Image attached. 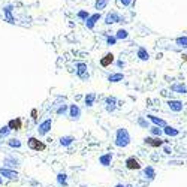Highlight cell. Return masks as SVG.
Wrapping results in <instances>:
<instances>
[{
	"label": "cell",
	"mask_w": 187,
	"mask_h": 187,
	"mask_svg": "<svg viewBox=\"0 0 187 187\" xmlns=\"http://www.w3.org/2000/svg\"><path fill=\"white\" fill-rule=\"evenodd\" d=\"M130 144V135L127 132V129H117L115 132V145L120 147V148H126L127 145Z\"/></svg>",
	"instance_id": "6da1fadb"
},
{
	"label": "cell",
	"mask_w": 187,
	"mask_h": 187,
	"mask_svg": "<svg viewBox=\"0 0 187 187\" xmlns=\"http://www.w3.org/2000/svg\"><path fill=\"white\" fill-rule=\"evenodd\" d=\"M51 126H52V120H51V118H46V120H43L42 123H39V126H37V133H39V136H45V135L51 130Z\"/></svg>",
	"instance_id": "7a4b0ae2"
},
{
	"label": "cell",
	"mask_w": 187,
	"mask_h": 187,
	"mask_svg": "<svg viewBox=\"0 0 187 187\" xmlns=\"http://www.w3.org/2000/svg\"><path fill=\"white\" fill-rule=\"evenodd\" d=\"M27 145L30 147L32 150H35V151H43V150L46 148V145L42 142V141H39L36 138H29V141H27Z\"/></svg>",
	"instance_id": "3957f363"
},
{
	"label": "cell",
	"mask_w": 187,
	"mask_h": 187,
	"mask_svg": "<svg viewBox=\"0 0 187 187\" xmlns=\"http://www.w3.org/2000/svg\"><path fill=\"white\" fill-rule=\"evenodd\" d=\"M76 75L79 76V79H82V81H88L90 75H88L87 65H85V63H78V65H76Z\"/></svg>",
	"instance_id": "277c9868"
},
{
	"label": "cell",
	"mask_w": 187,
	"mask_h": 187,
	"mask_svg": "<svg viewBox=\"0 0 187 187\" xmlns=\"http://www.w3.org/2000/svg\"><path fill=\"white\" fill-rule=\"evenodd\" d=\"M114 23H126V21L121 20V17H120L115 11H112V12H108V14H106V17H105V24H114Z\"/></svg>",
	"instance_id": "5b68a950"
},
{
	"label": "cell",
	"mask_w": 187,
	"mask_h": 187,
	"mask_svg": "<svg viewBox=\"0 0 187 187\" xmlns=\"http://www.w3.org/2000/svg\"><path fill=\"white\" fill-rule=\"evenodd\" d=\"M0 175L8 178V180H17L18 178V172L9 168H0Z\"/></svg>",
	"instance_id": "8992f818"
},
{
	"label": "cell",
	"mask_w": 187,
	"mask_h": 187,
	"mask_svg": "<svg viewBox=\"0 0 187 187\" xmlns=\"http://www.w3.org/2000/svg\"><path fill=\"white\" fill-rule=\"evenodd\" d=\"M126 168L130 169V171H139L142 166H141V163H139L138 159H135V157H129V159L126 160Z\"/></svg>",
	"instance_id": "52a82bcc"
},
{
	"label": "cell",
	"mask_w": 187,
	"mask_h": 187,
	"mask_svg": "<svg viewBox=\"0 0 187 187\" xmlns=\"http://www.w3.org/2000/svg\"><path fill=\"white\" fill-rule=\"evenodd\" d=\"M100 20V12H96V14H93V15H90L87 20H85V27L87 29H93L94 26H96V23Z\"/></svg>",
	"instance_id": "ba28073f"
},
{
	"label": "cell",
	"mask_w": 187,
	"mask_h": 187,
	"mask_svg": "<svg viewBox=\"0 0 187 187\" xmlns=\"http://www.w3.org/2000/svg\"><path fill=\"white\" fill-rule=\"evenodd\" d=\"M115 108H117V97H114V96L106 97V100H105V109L108 112H114Z\"/></svg>",
	"instance_id": "9c48e42d"
},
{
	"label": "cell",
	"mask_w": 187,
	"mask_h": 187,
	"mask_svg": "<svg viewBox=\"0 0 187 187\" xmlns=\"http://www.w3.org/2000/svg\"><path fill=\"white\" fill-rule=\"evenodd\" d=\"M144 142H145L147 145H150V147H154V148L163 145V141L160 139V136H156V138H145Z\"/></svg>",
	"instance_id": "30bf717a"
},
{
	"label": "cell",
	"mask_w": 187,
	"mask_h": 187,
	"mask_svg": "<svg viewBox=\"0 0 187 187\" xmlns=\"http://www.w3.org/2000/svg\"><path fill=\"white\" fill-rule=\"evenodd\" d=\"M168 106H169L171 111H174V112L183 111V102L181 100H168Z\"/></svg>",
	"instance_id": "8fae6325"
},
{
	"label": "cell",
	"mask_w": 187,
	"mask_h": 187,
	"mask_svg": "<svg viewBox=\"0 0 187 187\" xmlns=\"http://www.w3.org/2000/svg\"><path fill=\"white\" fill-rule=\"evenodd\" d=\"M69 117H71V120H79L81 109H79L78 105H71L69 106Z\"/></svg>",
	"instance_id": "7c38bea8"
},
{
	"label": "cell",
	"mask_w": 187,
	"mask_h": 187,
	"mask_svg": "<svg viewBox=\"0 0 187 187\" xmlns=\"http://www.w3.org/2000/svg\"><path fill=\"white\" fill-rule=\"evenodd\" d=\"M3 14H5V18H6L8 23H11V24L15 23V20H14V17H12V6H11V5H8V6L3 8Z\"/></svg>",
	"instance_id": "4fadbf2b"
},
{
	"label": "cell",
	"mask_w": 187,
	"mask_h": 187,
	"mask_svg": "<svg viewBox=\"0 0 187 187\" xmlns=\"http://www.w3.org/2000/svg\"><path fill=\"white\" fill-rule=\"evenodd\" d=\"M171 90L174 91V93H181V94H184L187 93V87L183 84V82H177V84H172L171 85Z\"/></svg>",
	"instance_id": "5bb4252c"
},
{
	"label": "cell",
	"mask_w": 187,
	"mask_h": 187,
	"mask_svg": "<svg viewBox=\"0 0 187 187\" xmlns=\"http://www.w3.org/2000/svg\"><path fill=\"white\" fill-rule=\"evenodd\" d=\"M163 133L172 138V136H178V135H180V130L175 129V127H172V126H168V124H166V126L163 127Z\"/></svg>",
	"instance_id": "9a60e30c"
},
{
	"label": "cell",
	"mask_w": 187,
	"mask_h": 187,
	"mask_svg": "<svg viewBox=\"0 0 187 187\" xmlns=\"http://www.w3.org/2000/svg\"><path fill=\"white\" fill-rule=\"evenodd\" d=\"M111 160H112V154L111 153H106V154H102L99 157V163L102 166H109L111 165Z\"/></svg>",
	"instance_id": "2e32d148"
},
{
	"label": "cell",
	"mask_w": 187,
	"mask_h": 187,
	"mask_svg": "<svg viewBox=\"0 0 187 187\" xmlns=\"http://www.w3.org/2000/svg\"><path fill=\"white\" fill-rule=\"evenodd\" d=\"M94 100H96V93H87L85 97H84V103L88 108H91L94 105Z\"/></svg>",
	"instance_id": "e0dca14e"
},
{
	"label": "cell",
	"mask_w": 187,
	"mask_h": 187,
	"mask_svg": "<svg viewBox=\"0 0 187 187\" xmlns=\"http://www.w3.org/2000/svg\"><path fill=\"white\" fill-rule=\"evenodd\" d=\"M147 117H148L150 121H153L156 126H160V127H165V126H166V121H165V120H162V118H159V117L153 115V114H148Z\"/></svg>",
	"instance_id": "ac0fdd59"
},
{
	"label": "cell",
	"mask_w": 187,
	"mask_h": 187,
	"mask_svg": "<svg viewBox=\"0 0 187 187\" xmlns=\"http://www.w3.org/2000/svg\"><path fill=\"white\" fill-rule=\"evenodd\" d=\"M138 57H139V60H142V62H147V60L150 59L148 51H147L144 46H139V48H138Z\"/></svg>",
	"instance_id": "d6986e66"
},
{
	"label": "cell",
	"mask_w": 187,
	"mask_h": 187,
	"mask_svg": "<svg viewBox=\"0 0 187 187\" xmlns=\"http://www.w3.org/2000/svg\"><path fill=\"white\" fill-rule=\"evenodd\" d=\"M8 126L11 127V130H20V129H21V120H20V118H14V120H9Z\"/></svg>",
	"instance_id": "ffe728a7"
},
{
	"label": "cell",
	"mask_w": 187,
	"mask_h": 187,
	"mask_svg": "<svg viewBox=\"0 0 187 187\" xmlns=\"http://www.w3.org/2000/svg\"><path fill=\"white\" fill-rule=\"evenodd\" d=\"M112 62H114V55H112L111 52H108V54H106V55H105V57L100 60V65H102L103 68H108Z\"/></svg>",
	"instance_id": "44dd1931"
},
{
	"label": "cell",
	"mask_w": 187,
	"mask_h": 187,
	"mask_svg": "<svg viewBox=\"0 0 187 187\" xmlns=\"http://www.w3.org/2000/svg\"><path fill=\"white\" fill-rule=\"evenodd\" d=\"M144 177L148 178V180H154V177H156V171H154L153 166H147V168L144 169Z\"/></svg>",
	"instance_id": "7402d4cb"
},
{
	"label": "cell",
	"mask_w": 187,
	"mask_h": 187,
	"mask_svg": "<svg viewBox=\"0 0 187 187\" xmlns=\"http://www.w3.org/2000/svg\"><path fill=\"white\" fill-rule=\"evenodd\" d=\"M74 141H75L74 136H69V135H68V136H62V138H60V145H63V147H69Z\"/></svg>",
	"instance_id": "603a6c76"
},
{
	"label": "cell",
	"mask_w": 187,
	"mask_h": 187,
	"mask_svg": "<svg viewBox=\"0 0 187 187\" xmlns=\"http://www.w3.org/2000/svg\"><path fill=\"white\" fill-rule=\"evenodd\" d=\"M124 79V75L123 74H111L109 76H108V81L109 82H120V81H123Z\"/></svg>",
	"instance_id": "cb8c5ba5"
},
{
	"label": "cell",
	"mask_w": 187,
	"mask_h": 187,
	"mask_svg": "<svg viewBox=\"0 0 187 187\" xmlns=\"http://www.w3.org/2000/svg\"><path fill=\"white\" fill-rule=\"evenodd\" d=\"M5 165L6 166H18V159H15L14 156H9L5 159Z\"/></svg>",
	"instance_id": "d4e9b609"
},
{
	"label": "cell",
	"mask_w": 187,
	"mask_h": 187,
	"mask_svg": "<svg viewBox=\"0 0 187 187\" xmlns=\"http://www.w3.org/2000/svg\"><path fill=\"white\" fill-rule=\"evenodd\" d=\"M66 180H68V175L65 174V172H60L59 175H57V183L60 184V186H68V183H66Z\"/></svg>",
	"instance_id": "484cf974"
},
{
	"label": "cell",
	"mask_w": 187,
	"mask_h": 187,
	"mask_svg": "<svg viewBox=\"0 0 187 187\" xmlns=\"http://www.w3.org/2000/svg\"><path fill=\"white\" fill-rule=\"evenodd\" d=\"M8 145H9V147H12V148H20L23 144H21V141H20L18 138H12V139H9V141H8Z\"/></svg>",
	"instance_id": "4316f807"
},
{
	"label": "cell",
	"mask_w": 187,
	"mask_h": 187,
	"mask_svg": "<svg viewBox=\"0 0 187 187\" xmlns=\"http://www.w3.org/2000/svg\"><path fill=\"white\" fill-rule=\"evenodd\" d=\"M175 43L180 46V48H187V36H180L175 39Z\"/></svg>",
	"instance_id": "83f0119b"
},
{
	"label": "cell",
	"mask_w": 187,
	"mask_h": 187,
	"mask_svg": "<svg viewBox=\"0 0 187 187\" xmlns=\"http://www.w3.org/2000/svg\"><path fill=\"white\" fill-rule=\"evenodd\" d=\"M108 6V0H96V3H94V8L97 9V11H102V9H105Z\"/></svg>",
	"instance_id": "f1b7e54d"
},
{
	"label": "cell",
	"mask_w": 187,
	"mask_h": 187,
	"mask_svg": "<svg viewBox=\"0 0 187 187\" xmlns=\"http://www.w3.org/2000/svg\"><path fill=\"white\" fill-rule=\"evenodd\" d=\"M115 36H117V39H127V37H129V32L124 30V29H120Z\"/></svg>",
	"instance_id": "f546056e"
},
{
	"label": "cell",
	"mask_w": 187,
	"mask_h": 187,
	"mask_svg": "<svg viewBox=\"0 0 187 187\" xmlns=\"http://www.w3.org/2000/svg\"><path fill=\"white\" fill-rule=\"evenodd\" d=\"M150 132H151V135H154V136H160V135L163 133V129H160V126H154V127L150 129Z\"/></svg>",
	"instance_id": "4dcf8cb0"
},
{
	"label": "cell",
	"mask_w": 187,
	"mask_h": 187,
	"mask_svg": "<svg viewBox=\"0 0 187 187\" xmlns=\"http://www.w3.org/2000/svg\"><path fill=\"white\" fill-rule=\"evenodd\" d=\"M11 132H12V130H11V127H9L8 124L3 126V127H0V138H2V136H8Z\"/></svg>",
	"instance_id": "1f68e13d"
},
{
	"label": "cell",
	"mask_w": 187,
	"mask_h": 187,
	"mask_svg": "<svg viewBox=\"0 0 187 187\" xmlns=\"http://www.w3.org/2000/svg\"><path fill=\"white\" fill-rule=\"evenodd\" d=\"M76 15H78V18H79V20H84V21H85V20L90 17V14H88L87 11H79Z\"/></svg>",
	"instance_id": "d6a6232c"
},
{
	"label": "cell",
	"mask_w": 187,
	"mask_h": 187,
	"mask_svg": "<svg viewBox=\"0 0 187 187\" xmlns=\"http://www.w3.org/2000/svg\"><path fill=\"white\" fill-rule=\"evenodd\" d=\"M106 43L108 45H115L117 43V36H106Z\"/></svg>",
	"instance_id": "836d02e7"
},
{
	"label": "cell",
	"mask_w": 187,
	"mask_h": 187,
	"mask_svg": "<svg viewBox=\"0 0 187 187\" xmlns=\"http://www.w3.org/2000/svg\"><path fill=\"white\" fill-rule=\"evenodd\" d=\"M68 111V106H66V105H60V106H59V108H57V114H59V115H62V114H65V112Z\"/></svg>",
	"instance_id": "e575fe53"
},
{
	"label": "cell",
	"mask_w": 187,
	"mask_h": 187,
	"mask_svg": "<svg viewBox=\"0 0 187 187\" xmlns=\"http://www.w3.org/2000/svg\"><path fill=\"white\" fill-rule=\"evenodd\" d=\"M138 123H139V126H142V127H145V129L148 127V123H147V121H144V118H142V117L138 120Z\"/></svg>",
	"instance_id": "d590c367"
},
{
	"label": "cell",
	"mask_w": 187,
	"mask_h": 187,
	"mask_svg": "<svg viewBox=\"0 0 187 187\" xmlns=\"http://www.w3.org/2000/svg\"><path fill=\"white\" fill-rule=\"evenodd\" d=\"M120 2H121L123 6H130V5L133 3V0H120Z\"/></svg>",
	"instance_id": "8d00e7d4"
},
{
	"label": "cell",
	"mask_w": 187,
	"mask_h": 187,
	"mask_svg": "<svg viewBox=\"0 0 187 187\" xmlns=\"http://www.w3.org/2000/svg\"><path fill=\"white\" fill-rule=\"evenodd\" d=\"M163 151H165V154H171V153H172V150L169 148L168 145H165V147H163Z\"/></svg>",
	"instance_id": "74e56055"
},
{
	"label": "cell",
	"mask_w": 187,
	"mask_h": 187,
	"mask_svg": "<svg viewBox=\"0 0 187 187\" xmlns=\"http://www.w3.org/2000/svg\"><path fill=\"white\" fill-rule=\"evenodd\" d=\"M36 115H37V111H36V109H33V111H32V117H33V120H35V121L37 120Z\"/></svg>",
	"instance_id": "f35d334b"
},
{
	"label": "cell",
	"mask_w": 187,
	"mask_h": 187,
	"mask_svg": "<svg viewBox=\"0 0 187 187\" xmlns=\"http://www.w3.org/2000/svg\"><path fill=\"white\" fill-rule=\"evenodd\" d=\"M117 66H118V68H124V62L118 60V62H117Z\"/></svg>",
	"instance_id": "ab89813d"
},
{
	"label": "cell",
	"mask_w": 187,
	"mask_h": 187,
	"mask_svg": "<svg viewBox=\"0 0 187 187\" xmlns=\"http://www.w3.org/2000/svg\"><path fill=\"white\" fill-rule=\"evenodd\" d=\"M115 187H130V186H124V184H117Z\"/></svg>",
	"instance_id": "60d3db41"
},
{
	"label": "cell",
	"mask_w": 187,
	"mask_h": 187,
	"mask_svg": "<svg viewBox=\"0 0 187 187\" xmlns=\"http://www.w3.org/2000/svg\"><path fill=\"white\" fill-rule=\"evenodd\" d=\"M183 60H186V62H187V54H184V55H183Z\"/></svg>",
	"instance_id": "b9f144b4"
},
{
	"label": "cell",
	"mask_w": 187,
	"mask_h": 187,
	"mask_svg": "<svg viewBox=\"0 0 187 187\" xmlns=\"http://www.w3.org/2000/svg\"><path fill=\"white\" fill-rule=\"evenodd\" d=\"M2 183H3V180H2V175H0V184H2Z\"/></svg>",
	"instance_id": "7bdbcfd3"
}]
</instances>
